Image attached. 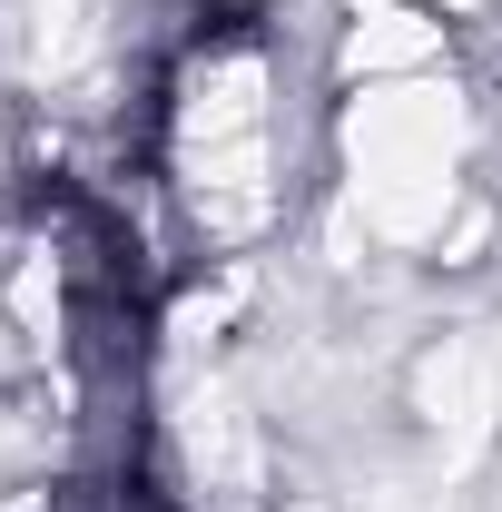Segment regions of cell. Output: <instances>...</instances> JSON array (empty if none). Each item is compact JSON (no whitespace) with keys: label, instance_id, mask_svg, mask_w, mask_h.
Returning <instances> with one entry per match:
<instances>
[{"label":"cell","instance_id":"obj_1","mask_svg":"<svg viewBox=\"0 0 502 512\" xmlns=\"http://www.w3.org/2000/svg\"><path fill=\"white\" fill-rule=\"evenodd\" d=\"M345 148H355V168H453V148H463V99L453 89H375V99H355L345 109Z\"/></svg>","mask_w":502,"mask_h":512},{"label":"cell","instance_id":"obj_2","mask_svg":"<svg viewBox=\"0 0 502 512\" xmlns=\"http://www.w3.org/2000/svg\"><path fill=\"white\" fill-rule=\"evenodd\" d=\"M493 404H502V335H493V325H463V335H443L434 365H424V414H434L453 444H483Z\"/></svg>","mask_w":502,"mask_h":512},{"label":"cell","instance_id":"obj_3","mask_svg":"<svg viewBox=\"0 0 502 512\" xmlns=\"http://www.w3.org/2000/svg\"><path fill=\"white\" fill-rule=\"evenodd\" d=\"M188 463H197L207 493H256V414L227 384L188 394Z\"/></svg>","mask_w":502,"mask_h":512},{"label":"cell","instance_id":"obj_4","mask_svg":"<svg viewBox=\"0 0 502 512\" xmlns=\"http://www.w3.org/2000/svg\"><path fill=\"white\" fill-rule=\"evenodd\" d=\"M443 207H453L443 168H365V227L375 237H434Z\"/></svg>","mask_w":502,"mask_h":512},{"label":"cell","instance_id":"obj_5","mask_svg":"<svg viewBox=\"0 0 502 512\" xmlns=\"http://www.w3.org/2000/svg\"><path fill=\"white\" fill-rule=\"evenodd\" d=\"M256 99H266V69L256 60H227L197 79L188 99V148H227V138H256Z\"/></svg>","mask_w":502,"mask_h":512},{"label":"cell","instance_id":"obj_6","mask_svg":"<svg viewBox=\"0 0 502 512\" xmlns=\"http://www.w3.org/2000/svg\"><path fill=\"white\" fill-rule=\"evenodd\" d=\"M89 40H99V0H30V10H20V69H30V79L79 69Z\"/></svg>","mask_w":502,"mask_h":512},{"label":"cell","instance_id":"obj_7","mask_svg":"<svg viewBox=\"0 0 502 512\" xmlns=\"http://www.w3.org/2000/svg\"><path fill=\"white\" fill-rule=\"evenodd\" d=\"M434 60V20H404V10H375V20H355V40H345V69H414Z\"/></svg>","mask_w":502,"mask_h":512},{"label":"cell","instance_id":"obj_8","mask_svg":"<svg viewBox=\"0 0 502 512\" xmlns=\"http://www.w3.org/2000/svg\"><path fill=\"white\" fill-rule=\"evenodd\" d=\"M10 306H20V325H30V335H40V325L60 316V276H50V256H30V266H20V286H10Z\"/></svg>","mask_w":502,"mask_h":512},{"label":"cell","instance_id":"obj_9","mask_svg":"<svg viewBox=\"0 0 502 512\" xmlns=\"http://www.w3.org/2000/svg\"><path fill=\"white\" fill-rule=\"evenodd\" d=\"M355 10H375V0H355Z\"/></svg>","mask_w":502,"mask_h":512},{"label":"cell","instance_id":"obj_10","mask_svg":"<svg viewBox=\"0 0 502 512\" xmlns=\"http://www.w3.org/2000/svg\"><path fill=\"white\" fill-rule=\"evenodd\" d=\"M296 512H315V503H296Z\"/></svg>","mask_w":502,"mask_h":512},{"label":"cell","instance_id":"obj_11","mask_svg":"<svg viewBox=\"0 0 502 512\" xmlns=\"http://www.w3.org/2000/svg\"><path fill=\"white\" fill-rule=\"evenodd\" d=\"M453 10H463V0H453Z\"/></svg>","mask_w":502,"mask_h":512}]
</instances>
